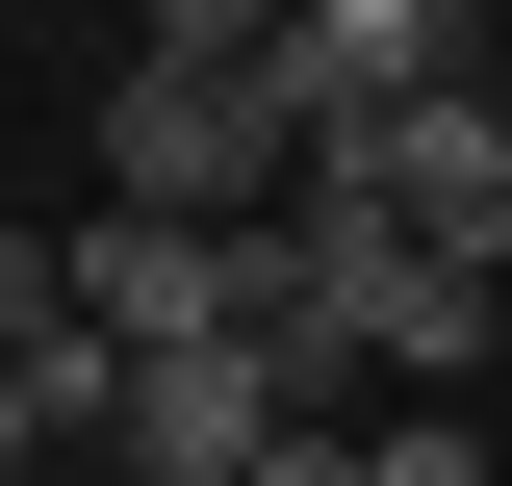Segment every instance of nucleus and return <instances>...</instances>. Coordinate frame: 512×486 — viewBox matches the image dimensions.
Instances as JSON below:
<instances>
[{
    "label": "nucleus",
    "mask_w": 512,
    "mask_h": 486,
    "mask_svg": "<svg viewBox=\"0 0 512 486\" xmlns=\"http://www.w3.org/2000/svg\"><path fill=\"white\" fill-rule=\"evenodd\" d=\"M282 256H308V333L359 384H410V410H461V384L512 359V282L436 256V231H384V205H282Z\"/></svg>",
    "instance_id": "obj_1"
},
{
    "label": "nucleus",
    "mask_w": 512,
    "mask_h": 486,
    "mask_svg": "<svg viewBox=\"0 0 512 486\" xmlns=\"http://www.w3.org/2000/svg\"><path fill=\"white\" fill-rule=\"evenodd\" d=\"M103 205L256 231V205H308V154H282V103H256V77H180V52H128V77H103Z\"/></svg>",
    "instance_id": "obj_2"
},
{
    "label": "nucleus",
    "mask_w": 512,
    "mask_h": 486,
    "mask_svg": "<svg viewBox=\"0 0 512 486\" xmlns=\"http://www.w3.org/2000/svg\"><path fill=\"white\" fill-rule=\"evenodd\" d=\"M256 103H282V154H359V128L461 103V0H282V52H256Z\"/></svg>",
    "instance_id": "obj_3"
},
{
    "label": "nucleus",
    "mask_w": 512,
    "mask_h": 486,
    "mask_svg": "<svg viewBox=\"0 0 512 486\" xmlns=\"http://www.w3.org/2000/svg\"><path fill=\"white\" fill-rule=\"evenodd\" d=\"M308 205H384V231H436V256H487V282H512V103L461 77V103L359 128V154H308Z\"/></svg>",
    "instance_id": "obj_4"
},
{
    "label": "nucleus",
    "mask_w": 512,
    "mask_h": 486,
    "mask_svg": "<svg viewBox=\"0 0 512 486\" xmlns=\"http://www.w3.org/2000/svg\"><path fill=\"white\" fill-rule=\"evenodd\" d=\"M256 231H282V205H256ZM256 231H180V205H77V333H128V359L231 333V307H256Z\"/></svg>",
    "instance_id": "obj_5"
},
{
    "label": "nucleus",
    "mask_w": 512,
    "mask_h": 486,
    "mask_svg": "<svg viewBox=\"0 0 512 486\" xmlns=\"http://www.w3.org/2000/svg\"><path fill=\"white\" fill-rule=\"evenodd\" d=\"M128 52H180V77H256V52H282V0H154Z\"/></svg>",
    "instance_id": "obj_6"
},
{
    "label": "nucleus",
    "mask_w": 512,
    "mask_h": 486,
    "mask_svg": "<svg viewBox=\"0 0 512 486\" xmlns=\"http://www.w3.org/2000/svg\"><path fill=\"white\" fill-rule=\"evenodd\" d=\"M52 333H77V256H52V231H0V384L52 359Z\"/></svg>",
    "instance_id": "obj_7"
},
{
    "label": "nucleus",
    "mask_w": 512,
    "mask_h": 486,
    "mask_svg": "<svg viewBox=\"0 0 512 486\" xmlns=\"http://www.w3.org/2000/svg\"><path fill=\"white\" fill-rule=\"evenodd\" d=\"M359 486H512V461H487L461 410H384V435H359Z\"/></svg>",
    "instance_id": "obj_8"
},
{
    "label": "nucleus",
    "mask_w": 512,
    "mask_h": 486,
    "mask_svg": "<svg viewBox=\"0 0 512 486\" xmlns=\"http://www.w3.org/2000/svg\"><path fill=\"white\" fill-rule=\"evenodd\" d=\"M256 486H359V435H282V461H256Z\"/></svg>",
    "instance_id": "obj_9"
},
{
    "label": "nucleus",
    "mask_w": 512,
    "mask_h": 486,
    "mask_svg": "<svg viewBox=\"0 0 512 486\" xmlns=\"http://www.w3.org/2000/svg\"><path fill=\"white\" fill-rule=\"evenodd\" d=\"M26 461H52V435H26V384H0V486H26Z\"/></svg>",
    "instance_id": "obj_10"
}]
</instances>
